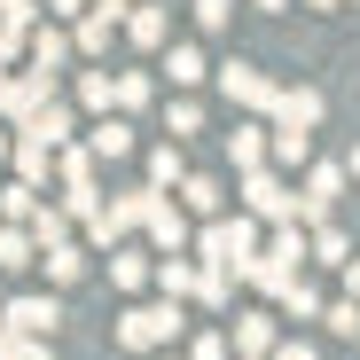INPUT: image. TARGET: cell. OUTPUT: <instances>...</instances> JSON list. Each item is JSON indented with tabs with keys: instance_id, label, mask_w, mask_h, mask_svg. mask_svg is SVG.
Wrapping results in <instances>:
<instances>
[{
	"instance_id": "1",
	"label": "cell",
	"mask_w": 360,
	"mask_h": 360,
	"mask_svg": "<svg viewBox=\"0 0 360 360\" xmlns=\"http://www.w3.org/2000/svg\"><path fill=\"white\" fill-rule=\"evenodd\" d=\"M16 329H55V306H39V297H24V306H16Z\"/></svg>"
},
{
	"instance_id": "2",
	"label": "cell",
	"mask_w": 360,
	"mask_h": 360,
	"mask_svg": "<svg viewBox=\"0 0 360 360\" xmlns=\"http://www.w3.org/2000/svg\"><path fill=\"white\" fill-rule=\"evenodd\" d=\"M282 360H314V352H306V345H290V352H282Z\"/></svg>"
}]
</instances>
